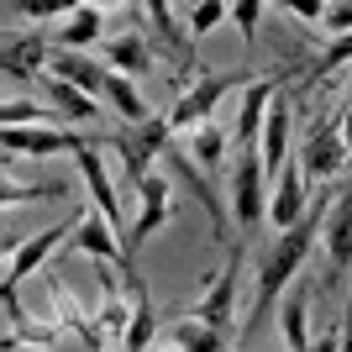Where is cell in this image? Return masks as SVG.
<instances>
[{
    "instance_id": "29",
    "label": "cell",
    "mask_w": 352,
    "mask_h": 352,
    "mask_svg": "<svg viewBox=\"0 0 352 352\" xmlns=\"http://www.w3.org/2000/svg\"><path fill=\"white\" fill-rule=\"evenodd\" d=\"M0 200H6V206H16V200H63V184H58V179H43V184H32V190L6 184V190H0Z\"/></svg>"
},
{
    "instance_id": "21",
    "label": "cell",
    "mask_w": 352,
    "mask_h": 352,
    "mask_svg": "<svg viewBox=\"0 0 352 352\" xmlns=\"http://www.w3.org/2000/svg\"><path fill=\"white\" fill-rule=\"evenodd\" d=\"M221 158H226V132H221L216 121H206L200 132H190V163L200 168V174L216 179L221 174Z\"/></svg>"
},
{
    "instance_id": "8",
    "label": "cell",
    "mask_w": 352,
    "mask_h": 352,
    "mask_svg": "<svg viewBox=\"0 0 352 352\" xmlns=\"http://www.w3.org/2000/svg\"><path fill=\"white\" fill-rule=\"evenodd\" d=\"M85 137L79 132H58V126H6V158H53V153H85Z\"/></svg>"
},
{
    "instance_id": "18",
    "label": "cell",
    "mask_w": 352,
    "mask_h": 352,
    "mask_svg": "<svg viewBox=\"0 0 352 352\" xmlns=\"http://www.w3.org/2000/svg\"><path fill=\"white\" fill-rule=\"evenodd\" d=\"M0 305H6V347H16V342H27V347H53V342H58L53 326H37L27 310H21L16 289H0Z\"/></svg>"
},
{
    "instance_id": "32",
    "label": "cell",
    "mask_w": 352,
    "mask_h": 352,
    "mask_svg": "<svg viewBox=\"0 0 352 352\" xmlns=\"http://www.w3.org/2000/svg\"><path fill=\"white\" fill-rule=\"evenodd\" d=\"M342 352H352V305H347V316H342Z\"/></svg>"
},
{
    "instance_id": "3",
    "label": "cell",
    "mask_w": 352,
    "mask_h": 352,
    "mask_svg": "<svg viewBox=\"0 0 352 352\" xmlns=\"http://www.w3.org/2000/svg\"><path fill=\"white\" fill-rule=\"evenodd\" d=\"M268 174H263V158L258 147H236V163H232V210H236V232H258L268 221Z\"/></svg>"
},
{
    "instance_id": "25",
    "label": "cell",
    "mask_w": 352,
    "mask_h": 352,
    "mask_svg": "<svg viewBox=\"0 0 352 352\" xmlns=\"http://www.w3.org/2000/svg\"><path fill=\"white\" fill-rule=\"evenodd\" d=\"M226 16H232V6H221V0H200V6H190V43L210 37V32H216Z\"/></svg>"
},
{
    "instance_id": "11",
    "label": "cell",
    "mask_w": 352,
    "mask_h": 352,
    "mask_svg": "<svg viewBox=\"0 0 352 352\" xmlns=\"http://www.w3.org/2000/svg\"><path fill=\"white\" fill-rule=\"evenodd\" d=\"M258 158H263V174H284V163H289V100L274 95L268 105V121H263V137H258Z\"/></svg>"
},
{
    "instance_id": "7",
    "label": "cell",
    "mask_w": 352,
    "mask_h": 352,
    "mask_svg": "<svg viewBox=\"0 0 352 352\" xmlns=\"http://www.w3.org/2000/svg\"><path fill=\"white\" fill-rule=\"evenodd\" d=\"M321 236H326V289H342V279L352 274V179L337 190Z\"/></svg>"
},
{
    "instance_id": "27",
    "label": "cell",
    "mask_w": 352,
    "mask_h": 352,
    "mask_svg": "<svg viewBox=\"0 0 352 352\" xmlns=\"http://www.w3.org/2000/svg\"><path fill=\"white\" fill-rule=\"evenodd\" d=\"M0 121H6V126H47V121H53V111H47V105H27V100H6L0 105Z\"/></svg>"
},
{
    "instance_id": "23",
    "label": "cell",
    "mask_w": 352,
    "mask_h": 352,
    "mask_svg": "<svg viewBox=\"0 0 352 352\" xmlns=\"http://www.w3.org/2000/svg\"><path fill=\"white\" fill-rule=\"evenodd\" d=\"M47 100L58 105L69 121H100V105H95V95H85V89H74V85H63V79H47Z\"/></svg>"
},
{
    "instance_id": "4",
    "label": "cell",
    "mask_w": 352,
    "mask_h": 352,
    "mask_svg": "<svg viewBox=\"0 0 352 352\" xmlns=\"http://www.w3.org/2000/svg\"><path fill=\"white\" fill-rule=\"evenodd\" d=\"M347 163V137H342V111L331 105L316 126L305 132V147H300V168H305L310 184H331Z\"/></svg>"
},
{
    "instance_id": "30",
    "label": "cell",
    "mask_w": 352,
    "mask_h": 352,
    "mask_svg": "<svg viewBox=\"0 0 352 352\" xmlns=\"http://www.w3.org/2000/svg\"><path fill=\"white\" fill-rule=\"evenodd\" d=\"M326 32H337V37H347L352 32V6H326V21H321Z\"/></svg>"
},
{
    "instance_id": "15",
    "label": "cell",
    "mask_w": 352,
    "mask_h": 352,
    "mask_svg": "<svg viewBox=\"0 0 352 352\" xmlns=\"http://www.w3.org/2000/svg\"><path fill=\"white\" fill-rule=\"evenodd\" d=\"M47 58V43L43 32H6V79H21V85H32L37 79V69H43Z\"/></svg>"
},
{
    "instance_id": "22",
    "label": "cell",
    "mask_w": 352,
    "mask_h": 352,
    "mask_svg": "<svg viewBox=\"0 0 352 352\" xmlns=\"http://www.w3.org/2000/svg\"><path fill=\"white\" fill-rule=\"evenodd\" d=\"M105 100L116 105V116L132 121V126H147V121H153L147 105H142V95H137V85L126 79V74H116V69H111V79H105Z\"/></svg>"
},
{
    "instance_id": "14",
    "label": "cell",
    "mask_w": 352,
    "mask_h": 352,
    "mask_svg": "<svg viewBox=\"0 0 352 352\" xmlns=\"http://www.w3.org/2000/svg\"><path fill=\"white\" fill-rule=\"evenodd\" d=\"M74 248H79V252H89L95 263L126 268V252H121V242L111 236V221H105L100 210H89V216H79V232H74Z\"/></svg>"
},
{
    "instance_id": "31",
    "label": "cell",
    "mask_w": 352,
    "mask_h": 352,
    "mask_svg": "<svg viewBox=\"0 0 352 352\" xmlns=\"http://www.w3.org/2000/svg\"><path fill=\"white\" fill-rule=\"evenodd\" d=\"M6 16H63L58 0H43V6H6Z\"/></svg>"
},
{
    "instance_id": "13",
    "label": "cell",
    "mask_w": 352,
    "mask_h": 352,
    "mask_svg": "<svg viewBox=\"0 0 352 352\" xmlns=\"http://www.w3.org/2000/svg\"><path fill=\"white\" fill-rule=\"evenodd\" d=\"M300 216H305V168H300V163H284L279 190L268 200V221H274V232H289Z\"/></svg>"
},
{
    "instance_id": "24",
    "label": "cell",
    "mask_w": 352,
    "mask_h": 352,
    "mask_svg": "<svg viewBox=\"0 0 352 352\" xmlns=\"http://www.w3.org/2000/svg\"><path fill=\"white\" fill-rule=\"evenodd\" d=\"M168 342H174L179 352H221V331H210L206 321H190V316H184V321H174L168 326Z\"/></svg>"
},
{
    "instance_id": "5",
    "label": "cell",
    "mask_w": 352,
    "mask_h": 352,
    "mask_svg": "<svg viewBox=\"0 0 352 352\" xmlns=\"http://www.w3.org/2000/svg\"><path fill=\"white\" fill-rule=\"evenodd\" d=\"M236 289H242V248H232V263L216 268L206 279V289L190 300V321H206L210 331H221L226 337V326H232V305H236Z\"/></svg>"
},
{
    "instance_id": "9",
    "label": "cell",
    "mask_w": 352,
    "mask_h": 352,
    "mask_svg": "<svg viewBox=\"0 0 352 352\" xmlns=\"http://www.w3.org/2000/svg\"><path fill=\"white\" fill-rule=\"evenodd\" d=\"M74 232H79V221H74V226H43L32 242L11 248V263H6V284H0V289H16L27 274H37V268H43V258L58 248V242H74Z\"/></svg>"
},
{
    "instance_id": "28",
    "label": "cell",
    "mask_w": 352,
    "mask_h": 352,
    "mask_svg": "<svg viewBox=\"0 0 352 352\" xmlns=\"http://www.w3.org/2000/svg\"><path fill=\"white\" fill-rule=\"evenodd\" d=\"M258 16H263L258 0H236V6H232V21H236V32H242V43H248V47H258Z\"/></svg>"
},
{
    "instance_id": "20",
    "label": "cell",
    "mask_w": 352,
    "mask_h": 352,
    "mask_svg": "<svg viewBox=\"0 0 352 352\" xmlns=\"http://www.w3.org/2000/svg\"><path fill=\"white\" fill-rule=\"evenodd\" d=\"M105 32V16H100V6H74L69 11V21L58 27V53H79V47H89L95 37Z\"/></svg>"
},
{
    "instance_id": "16",
    "label": "cell",
    "mask_w": 352,
    "mask_h": 352,
    "mask_svg": "<svg viewBox=\"0 0 352 352\" xmlns=\"http://www.w3.org/2000/svg\"><path fill=\"white\" fill-rule=\"evenodd\" d=\"M105 63H116V74L137 79V74H153L158 53H153V43H147L142 32H121V37H111V43H105Z\"/></svg>"
},
{
    "instance_id": "33",
    "label": "cell",
    "mask_w": 352,
    "mask_h": 352,
    "mask_svg": "<svg viewBox=\"0 0 352 352\" xmlns=\"http://www.w3.org/2000/svg\"><path fill=\"white\" fill-rule=\"evenodd\" d=\"M337 111H342V105H337ZM342 137H347V158H352V116H347V111H342Z\"/></svg>"
},
{
    "instance_id": "10",
    "label": "cell",
    "mask_w": 352,
    "mask_h": 352,
    "mask_svg": "<svg viewBox=\"0 0 352 352\" xmlns=\"http://www.w3.org/2000/svg\"><path fill=\"white\" fill-rule=\"evenodd\" d=\"M279 95V79H248L242 89V111H236V147H258L263 137V121H268V100Z\"/></svg>"
},
{
    "instance_id": "2",
    "label": "cell",
    "mask_w": 352,
    "mask_h": 352,
    "mask_svg": "<svg viewBox=\"0 0 352 352\" xmlns=\"http://www.w3.org/2000/svg\"><path fill=\"white\" fill-rule=\"evenodd\" d=\"M132 174V184H137V195H142V210H137V221L126 226V236H121V252H126V289H142L137 284V252H142V242L153 232H158L163 221L174 216V190H168V179L163 174H147V168H126Z\"/></svg>"
},
{
    "instance_id": "19",
    "label": "cell",
    "mask_w": 352,
    "mask_h": 352,
    "mask_svg": "<svg viewBox=\"0 0 352 352\" xmlns=\"http://www.w3.org/2000/svg\"><path fill=\"white\" fill-rule=\"evenodd\" d=\"M53 79H63V85L85 89V95H105V79H111V69L95 58H85V53H53Z\"/></svg>"
},
{
    "instance_id": "6",
    "label": "cell",
    "mask_w": 352,
    "mask_h": 352,
    "mask_svg": "<svg viewBox=\"0 0 352 352\" xmlns=\"http://www.w3.org/2000/svg\"><path fill=\"white\" fill-rule=\"evenodd\" d=\"M236 85H242V79H232V74H200V79H195V85L174 100L168 126H174V132H200V126L210 121V111H216Z\"/></svg>"
},
{
    "instance_id": "17",
    "label": "cell",
    "mask_w": 352,
    "mask_h": 352,
    "mask_svg": "<svg viewBox=\"0 0 352 352\" xmlns=\"http://www.w3.org/2000/svg\"><path fill=\"white\" fill-rule=\"evenodd\" d=\"M47 294H53V310H58V321H69L74 331H79V342H85L89 352H105L100 321H95V316H85V310H79V300H74V294H69V284H63V279H53V274H47Z\"/></svg>"
},
{
    "instance_id": "12",
    "label": "cell",
    "mask_w": 352,
    "mask_h": 352,
    "mask_svg": "<svg viewBox=\"0 0 352 352\" xmlns=\"http://www.w3.org/2000/svg\"><path fill=\"white\" fill-rule=\"evenodd\" d=\"M79 174H85L89 195H95V210L111 221V232L126 236V221H121V200H116V190H111V179H105V158H100V147H95V142L79 153Z\"/></svg>"
},
{
    "instance_id": "1",
    "label": "cell",
    "mask_w": 352,
    "mask_h": 352,
    "mask_svg": "<svg viewBox=\"0 0 352 352\" xmlns=\"http://www.w3.org/2000/svg\"><path fill=\"white\" fill-rule=\"evenodd\" d=\"M326 200H316V210H305V216L294 221L289 232H279L274 242H268L263 263H258V274H252V305H248V321H242V331L236 337L248 342L258 326L268 321V310H274V300H279L284 289H289V279L300 274V263L310 258V248H316V236L326 232Z\"/></svg>"
},
{
    "instance_id": "26",
    "label": "cell",
    "mask_w": 352,
    "mask_h": 352,
    "mask_svg": "<svg viewBox=\"0 0 352 352\" xmlns=\"http://www.w3.org/2000/svg\"><path fill=\"white\" fill-rule=\"evenodd\" d=\"M342 63H352V32H347V37H337V43H331V47L321 53V58H316V69H310V79H305V85H321V79H331V74H337Z\"/></svg>"
}]
</instances>
